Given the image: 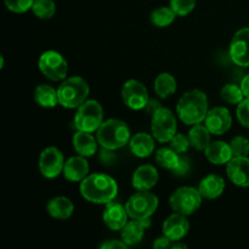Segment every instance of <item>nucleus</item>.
I'll use <instances>...</instances> for the list:
<instances>
[{
	"instance_id": "7ed1b4c3",
	"label": "nucleus",
	"mask_w": 249,
	"mask_h": 249,
	"mask_svg": "<svg viewBox=\"0 0 249 249\" xmlns=\"http://www.w3.org/2000/svg\"><path fill=\"white\" fill-rule=\"evenodd\" d=\"M99 145L109 150H119L130 141V129L125 122L111 118L101 124L96 133Z\"/></svg>"
},
{
	"instance_id": "f8f14e48",
	"label": "nucleus",
	"mask_w": 249,
	"mask_h": 249,
	"mask_svg": "<svg viewBox=\"0 0 249 249\" xmlns=\"http://www.w3.org/2000/svg\"><path fill=\"white\" fill-rule=\"evenodd\" d=\"M229 55L235 65L249 67V27L236 32L230 43Z\"/></svg>"
},
{
	"instance_id": "b1692460",
	"label": "nucleus",
	"mask_w": 249,
	"mask_h": 249,
	"mask_svg": "<svg viewBox=\"0 0 249 249\" xmlns=\"http://www.w3.org/2000/svg\"><path fill=\"white\" fill-rule=\"evenodd\" d=\"M145 225L140 220H131L126 223V225L122 229V241L125 243L128 247L139 245L142 241L145 235Z\"/></svg>"
},
{
	"instance_id": "a211bd4d",
	"label": "nucleus",
	"mask_w": 249,
	"mask_h": 249,
	"mask_svg": "<svg viewBox=\"0 0 249 249\" xmlns=\"http://www.w3.org/2000/svg\"><path fill=\"white\" fill-rule=\"evenodd\" d=\"M63 175L71 182H82L89 175V163L80 155L71 157L66 160Z\"/></svg>"
},
{
	"instance_id": "dca6fc26",
	"label": "nucleus",
	"mask_w": 249,
	"mask_h": 249,
	"mask_svg": "<svg viewBox=\"0 0 249 249\" xmlns=\"http://www.w3.org/2000/svg\"><path fill=\"white\" fill-rule=\"evenodd\" d=\"M128 218L129 215L125 207L113 201L106 204V208L102 213L105 225L113 231H121L128 223Z\"/></svg>"
},
{
	"instance_id": "6ab92c4d",
	"label": "nucleus",
	"mask_w": 249,
	"mask_h": 249,
	"mask_svg": "<svg viewBox=\"0 0 249 249\" xmlns=\"http://www.w3.org/2000/svg\"><path fill=\"white\" fill-rule=\"evenodd\" d=\"M204 155L212 164L215 165L228 164L233 158L230 143L224 141H214L209 143L208 147L204 150Z\"/></svg>"
},
{
	"instance_id": "c03bdc74",
	"label": "nucleus",
	"mask_w": 249,
	"mask_h": 249,
	"mask_svg": "<svg viewBox=\"0 0 249 249\" xmlns=\"http://www.w3.org/2000/svg\"><path fill=\"white\" fill-rule=\"evenodd\" d=\"M4 67V56H0V68Z\"/></svg>"
},
{
	"instance_id": "9d476101",
	"label": "nucleus",
	"mask_w": 249,
	"mask_h": 249,
	"mask_svg": "<svg viewBox=\"0 0 249 249\" xmlns=\"http://www.w3.org/2000/svg\"><path fill=\"white\" fill-rule=\"evenodd\" d=\"M65 163L62 152L53 146L44 148L39 156V170L46 179H55L63 173Z\"/></svg>"
},
{
	"instance_id": "2eb2a0df",
	"label": "nucleus",
	"mask_w": 249,
	"mask_h": 249,
	"mask_svg": "<svg viewBox=\"0 0 249 249\" xmlns=\"http://www.w3.org/2000/svg\"><path fill=\"white\" fill-rule=\"evenodd\" d=\"M226 174L230 181L236 186H249V158L233 157L226 164Z\"/></svg>"
},
{
	"instance_id": "a878e982",
	"label": "nucleus",
	"mask_w": 249,
	"mask_h": 249,
	"mask_svg": "<svg viewBox=\"0 0 249 249\" xmlns=\"http://www.w3.org/2000/svg\"><path fill=\"white\" fill-rule=\"evenodd\" d=\"M211 131L208 130L206 125H202L201 123L192 125L191 130L189 133V139L191 146L197 151H204L208 147L211 141Z\"/></svg>"
},
{
	"instance_id": "473e14b6",
	"label": "nucleus",
	"mask_w": 249,
	"mask_h": 249,
	"mask_svg": "<svg viewBox=\"0 0 249 249\" xmlns=\"http://www.w3.org/2000/svg\"><path fill=\"white\" fill-rule=\"evenodd\" d=\"M170 7L177 16H187L196 7V0H170Z\"/></svg>"
},
{
	"instance_id": "4be33fe9",
	"label": "nucleus",
	"mask_w": 249,
	"mask_h": 249,
	"mask_svg": "<svg viewBox=\"0 0 249 249\" xmlns=\"http://www.w3.org/2000/svg\"><path fill=\"white\" fill-rule=\"evenodd\" d=\"M131 153L139 158H146L155 151V138L146 133H139L129 141Z\"/></svg>"
},
{
	"instance_id": "39448f33",
	"label": "nucleus",
	"mask_w": 249,
	"mask_h": 249,
	"mask_svg": "<svg viewBox=\"0 0 249 249\" xmlns=\"http://www.w3.org/2000/svg\"><path fill=\"white\" fill-rule=\"evenodd\" d=\"M104 123V109L96 100H87L80 105L74 116V126L77 130L95 133Z\"/></svg>"
},
{
	"instance_id": "393cba45",
	"label": "nucleus",
	"mask_w": 249,
	"mask_h": 249,
	"mask_svg": "<svg viewBox=\"0 0 249 249\" xmlns=\"http://www.w3.org/2000/svg\"><path fill=\"white\" fill-rule=\"evenodd\" d=\"M34 100L44 108H53L58 104L57 90L49 84H40L34 90Z\"/></svg>"
},
{
	"instance_id": "ddd939ff",
	"label": "nucleus",
	"mask_w": 249,
	"mask_h": 249,
	"mask_svg": "<svg viewBox=\"0 0 249 249\" xmlns=\"http://www.w3.org/2000/svg\"><path fill=\"white\" fill-rule=\"evenodd\" d=\"M204 125L213 135H223L232 125V117L225 107H214L209 109L204 119Z\"/></svg>"
},
{
	"instance_id": "5701e85b",
	"label": "nucleus",
	"mask_w": 249,
	"mask_h": 249,
	"mask_svg": "<svg viewBox=\"0 0 249 249\" xmlns=\"http://www.w3.org/2000/svg\"><path fill=\"white\" fill-rule=\"evenodd\" d=\"M46 211L53 218L58 220H66L74 212V204L65 196H57L51 198L46 204Z\"/></svg>"
},
{
	"instance_id": "f257e3e1",
	"label": "nucleus",
	"mask_w": 249,
	"mask_h": 249,
	"mask_svg": "<svg viewBox=\"0 0 249 249\" xmlns=\"http://www.w3.org/2000/svg\"><path fill=\"white\" fill-rule=\"evenodd\" d=\"M80 194L85 201L95 204H107L118 194L117 181L107 174H90L80 182Z\"/></svg>"
},
{
	"instance_id": "cd10ccee",
	"label": "nucleus",
	"mask_w": 249,
	"mask_h": 249,
	"mask_svg": "<svg viewBox=\"0 0 249 249\" xmlns=\"http://www.w3.org/2000/svg\"><path fill=\"white\" fill-rule=\"evenodd\" d=\"M181 156L170 147H163L156 152V162L160 167L168 170H174L180 162Z\"/></svg>"
},
{
	"instance_id": "f3484780",
	"label": "nucleus",
	"mask_w": 249,
	"mask_h": 249,
	"mask_svg": "<svg viewBox=\"0 0 249 249\" xmlns=\"http://www.w3.org/2000/svg\"><path fill=\"white\" fill-rule=\"evenodd\" d=\"M158 182V172L153 165L142 164L134 172L131 185L138 191H148Z\"/></svg>"
},
{
	"instance_id": "1a4fd4ad",
	"label": "nucleus",
	"mask_w": 249,
	"mask_h": 249,
	"mask_svg": "<svg viewBox=\"0 0 249 249\" xmlns=\"http://www.w3.org/2000/svg\"><path fill=\"white\" fill-rule=\"evenodd\" d=\"M38 67L40 72L53 82H58L67 77V61L60 53L55 50H48L41 53L38 61Z\"/></svg>"
},
{
	"instance_id": "f704fd0d",
	"label": "nucleus",
	"mask_w": 249,
	"mask_h": 249,
	"mask_svg": "<svg viewBox=\"0 0 249 249\" xmlns=\"http://www.w3.org/2000/svg\"><path fill=\"white\" fill-rule=\"evenodd\" d=\"M5 6L7 10L15 12V14H23L29 9H32L34 0H4Z\"/></svg>"
},
{
	"instance_id": "4468645a",
	"label": "nucleus",
	"mask_w": 249,
	"mask_h": 249,
	"mask_svg": "<svg viewBox=\"0 0 249 249\" xmlns=\"http://www.w3.org/2000/svg\"><path fill=\"white\" fill-rule=\"evenodd\" d=\"M190 230V223L186 215L180 213H173L164 220L162 226L163 235L167 236L173 242H178L187 235Z\"/></svg>"
},
{
	"instance_id": "ea45409f",
	"label": "nucleus",
	"mask_w": 249,
	"mask_h": 249,
	"mask_svg": "<svg viewBox=\"0 0 249 249\" xmlns=\"http://www.w3.org/2000/svg\"><path fill=\"white\" fill-rule=\"evenodd\" d=\"M160 108H162V105H160V102L158 101V100L150 99V100H148L147 105H146L145 111L147 112L150 116H153V114H155L157 111H160Z\"/></svg>"
},
{
	"instance_id": "c9c22d12",
	"label": "nucleus",
	"mask_w": 249,
	"mask_h": 249,
	"mask_svg": "<svg viewBox=\"0 0 249 249\" xmlns=\"http://www.w3.org/2000/svg\"><path fill=\"white\" fill-rule=\"evenodd\" d=\"M236 116H237L238 122L249 129V97H246L242 102L237 105Z\"/></svg>"
},
{
	"instance_id": "72a5a7b5",
	"label": "nucleus",
	"mask_w": 249,
	"mask_h": 249,
	"mask_svg": "<svg viewBox=\"0 0 249 249\" xmlns=\"http://www.w3.org/2000/svg\"><path fill=\"white\" fill-rule=\"evenodd\" d=\"M190 146H191V142H190L189 136H185L184 134H175L172 140L169 141V147L173 148L179 155L186 153Z\"/></svg>"
},
{
	"instance_id": "37998d69",
	"label": "nucleus",
	"mask_w": 249,
	"mask_h": 249,
	"mask_svg": "<svg viewBox=\"0 0 249 249\" xmlns=\"http://www.w3.org/2000/svg\"><path fill=\"white\" fill-rule=\"evenodd\" d=\"M172 248H173V249H178V248H184V249H186L187 246L184 245V243H175L174 246H172Z\"/></svg>"
},
{
	"instance_id": "a19ab883",
	"label": "nucleus",
	"mask_w": 249,
	"mask_h": 249,
	"mask_svg": "<svg viewBox=\"0 0 249 249\" xmlns=\"http://www.w3.org/2000/svg\"><path fill=\"white\" fill-rule=\"evenodd\" d=\"M172 240L167 237V236L163 235L162 237H158L157 240H155L153 242V248H168V247H172Z\"/></svg>"
},
{
	"instance_id": "f03ea898",
	"label": "nucleus",
	"mask_w": 249,
	"mask_h": 249,
	"mask_svg": "<svg viewBox=\"0 0 249 249\" xmlns=\"http://www.w3.org/2000/svg\"><path fill=\"white\" fill-rule=\"evenodd\" d=\"M208 105V97L202 90H189L180 97L178 102V117L186 125H196L206 119L209 111Z\"/></svg>"
},
{
	"instance_id": "0eeeda50",
	"label": "nucleus",
	"mask_w": 249,
	"mask_h": 249,
	"mask_svg": "<svg viewBox=\"0 0 249 249\" xmlns=\"http://www.w3.org/2000/svg\"><path fill=\"white\" fill-rule=\"evenodd\" d=\"M202 195L199 194L198 189L191 186H182L175 190L169 198L170 208L175 213L184 214V215H191L196 213L202 204Z\"/></svg>"
},
{
	"instance_id": "e433bc0d",
	"label": "nucleus",
	"mask_w": 249,
	"mask_h": 249,
	"mask_svg": "<svg viewBox=\"0 0 249 249\" xmlns=\"http://www.w3.org/2000/svg\"><path fill=\"white\" fill-rule=\"evenodd\" d=\"M190 170H191V160L186 156H181L179 164H178V167L174 170H172V173L175 177L184 178L189 174Z\"/></svg>"
},
{
	"instance_id": "bb28decb",
	"label": "nucleus",
	"mask_w": 249,
	"mask_h": 249,
	"mask_svg": "<svg viewBox=\"0 0 249 249\" xmlns=\"http://www.w3.org/2000/svg\"><path fill=\"white\" fill-rule=\"evenodd\" d=\"M155 91L160 99H167L177 91V80L170 73H160L155 80Z\"/></svg>"
},
{
	"instance_id": "2f4dec72",
	"label": "nucleus",
	"mask_w": 249,
	"mask_h": 249,
	"mask_svg": "<svg viewBox=\"0 0 249 249\" xmlns=\"http://www.w3.org/2000/svg\"><path fill=\"white\" fill-rule=\"evenodd\" d=\"M233 157H248L249 140L245 136H235L230 142Z\"/></svg>"
},
{
	"instance_id": "c756f323",
	"label": "nucleus",
	"mask_w": 249,
	"mask_h": 249,
	"mask_svg": "<svg viewBox=\"0 0 249 249\" xmlns=\"http://www.w3.org/2000/svg\"><path fill=\"white\" fill-rule=\"evenodd\" d=\"M32 11L38 18L49 19L55 15L56 5L53 0H34Z\"/></svg>"
},
{
	"instance_id": "58836bf2",
	"label": "nucleus",
	"mask_w": 249,
	"mask_h": 249,
	"mask_svg": "<svg viewBox=\"0 0 249 249\" xmlns=\"http://www.w3.org/2000/svg\"><path fill=\"white\" fill-rule=\"evenodd\" d=\"M128 246L123 242V241H117V240H108L105 241L104 243L100 245L101 249H117V248H126Z\"/></svg>"
},
{
	"instance_id": "9b49d317",
	"label": "nucleus",
	"mask_w": 249,
	"mask_h": 249,
	"mask_svg": "<svg viewBox=\"0 0 249 249\" xmlns=\"http://www.w3.org/2000/svg\"><path fill=\"white\" fill-rule=\"evenodd\" d=\"M122 97L125 104L130 109H145L148 100V91L145 85L136 79H130L124 83L122 88Z\"/></svg>"
},
{
	"instance_id": "aec40b11",
	"label": "nucleus",
	"mask_w": 249,
	"mask_h": 249,
	"mask_svg": "<svg viewBox=\"0 0 249 249\" xmlns=\"http://www.w3.org/2000/svg\"><path fill=\"white\" fill-rule=\"evenodd\" d=\"M97 139L88 131L77 130V133L73 135V147L78 155L83 157H91L97 151Z\"/></svg>"
},
{
	"instance_id": "c85d7f7f",
	"label": "nucleus",
	"mask_w": 249,
	"mask_h": 249,
	"mask_svg": "<svg viewBox=\"0 0 249 249\" xmlns=\"http://www.w3.org/2000/svg\"><path fill=\"white\" fill-rule=\"evenodd\" d=\"M175 17H177V14L173 11L172 7L160 6L151 12L150 18L153 26L158 27V28H164V27L170 26L174 22Z\"/></svg>"
},
{
	"instance_id": "20e7f679",
	"label": "nucleus",
	"mask_w": 249,
	"mask_h": 249,
	"mask_svg": "<svg viewBox=\"0 0 249 249\" xmlns=\"http://www.w3.org/2000/svg\"><path fill=\"white\" fill-rule=\"evenodd\" d=\"M90 88L82 77H71L65 79L57 89L58 104L65 108H78L89 96Z\"/></svg>"
},
{
	"instance_id": "423d86ee",
	"label": "nucleus",
	"mask_w": 249,
	"mask_h": 249,
	"mask_svg": "<svg viewBox=\"0 0 249 249\" xmlns=\"http://www.w3.org/2000/svg\"><path fill=\"white\" fill-rule=\"evenodd\" d=\"M158 197L148 191H138L128 199L125 204L126 212L130 219L134 220H145L150 218L158 208Z\"/></svg>"
},
{
	"instance_id": "412c9836",
	"label": "nucleus",
	"mask_w": 249,
	"mask_h": 249,
	"mask_svg": "<svg viewBox=\"0 0 249 249\" xmlns=\"http://www.w3.org/2000/svg\"><path fill=\"white\" fill-rule=\"evenodd\" d=\"M225 190V181L216 174H209L202 179L198 185V191L206 199H215L221 196Z\"/></svg>"
},
{
	"instance_id": "79ce46f5",
	"label": "nucleus",
	"mask_w": 249,
	"mask_h": 249,
	"mask_svg": "<svg viewBox=\"0 0 249 249\" xmlns=\"http://www.w3.org/2000/svg\"><path fill=\"white\" fill-rule=\"evenodd\" d=\"M241 89H242L245 97H249V74L245 75L243 79L241 80Z\"/></svg>"
},
{
	"instance_id": "4c0bfd02",
	"label": "nucleus",
	"mask_w": 249,
	"mask_h": 249,
	"mask_svg": "<svg viewBox=\"0 0 249 249\" xmlns=\"http://www.w3.org/2000/svg\"><path fill=\"white\" fill-rule=\"evenodd\" d=\"M99 158L100 160H101L102 164L106 165V167H109V165L114 164L117 160V156L116 153H114V150H109V148H104V147H102V150L100 151Z\"/></svg>"
},
{
	"instance_id": "7c9ffc66",
	"label": "nucleus",
	"mask_w": 249,
	"mask_h": 249,
	"mask_svg": "<svg viewBox=\"0 0 249 249\" xmlns=\"http://www.w3.org/2000/svg\"><path fill=\"white\" fill-rule=\"evenodd\" d=\"M221 99L230 105H238L245 100V94H243L241 87L236 84H226L221 89Z\"/></svg>"
},
{
	"instance_id": "6e6552de",
	"label": "nucleus",
	"mask_w": 249,
	"mask_h": 249,
	"mask_svg": "<svg viewBox=\"0 0 249 249\" xmlns=\"http://www.w3.org/2000/svg\"><path fill=\"white\" fill-rule=\"evenodd\" d=\"M177 118L169 108H162L156 112L151 121V130L152 135L158 142H169L173 136L177 134Z\"/></svg>"
}]
</instances>
